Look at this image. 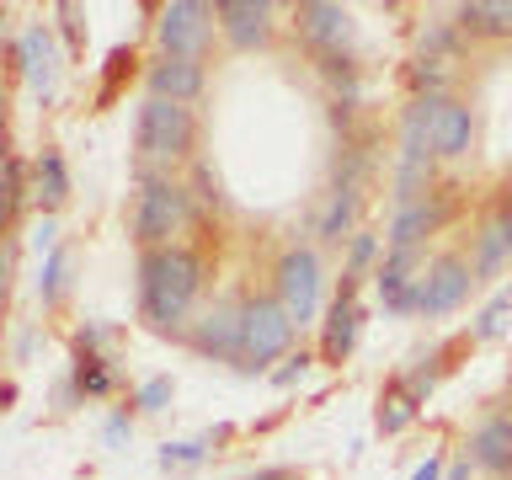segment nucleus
Wrapping results in <instances>:
<instances>
[{"label": "nucleus", "instance_id": "8", "mask_svg": "<svg viewBox=\"0 0 512 480\" xmlns=\"http://www.w3.org/2000/svg\"><path fill=\"white\" fill-rule=\"evenodd\" d=\"M6 64H11L16 80H27V86L48 102V96H54V80H59V70H64L54 22H27L16 38L6 43Z\"/></svg>", "mask_w": 512, "mask_h": 480}, {"label": "nucleus", "instance_id": "32", "mask_svg": "<svg viewBox=\"0 0 512 480\" xmlns=\"http://www.w3.org/2000/svg\"><path fill=\"white\" fill-rule=\"evenodd\" d=\"M320 363V352H310V347H299V352H288V358L278 363V368H272V384H278V390H294V384H304V379H310V368Z\"/></svg>", "mask_w": 512, "mask_h": 480}, {"label": "nucleus", "instance_id": "39", "mask_svg": "<svg viewBox=\"0 0 512 480\" xmlns=\"http://www.w3.org/2000/svg\"><path fill=\"white\" fill-rule=\"evenodd\" d=\"M448 475V464H443V454H427L422 464L411 470V480H443Z\"/></svg>", "mask_w": 512, "mask_h": 480}, {"label": "nucleus", "instance_id": "2", "mask_svg": "<svg viewBox=\"0 0 512 480\" xmlns=\"http://www.w3.org/2000/svg\"><path fill=\"white\" fill-rule=\"evenodd\" d=\"M192 224H198V208H192L187 176L134 166V208H128V235H134V246L139 251L182 246V235Z\"/></svg>", "mask_w": 512, "mask_h": 480}, {"label": "nucleus", "instance_id": "22", "mask_svg": "<svg viewBox=\"0 0 512 480\" xmlns=\"http://www.w3.org/2000/svg\"><path fill=\"white\" fill-rule=\"evenodd\" d=\"M464 43H470V38L459 32V22H454V16H448V22H443V16H432V22H422V27H416V54H422V59L459 64V59H464Z\"/></svg>", "mask_w": 512, "mask_h": 480}, {"label": "nucleus", "instance_id": "11", "mask_svg": "<svg viewBox=\"0 0 512 480\" xmlns=\"http://www.w3.org/2000/svg\"><path fill=\"white\" fill-rule=\"evenodd\" d=\"M459 208V192L454 187H438L427 192L422 203L411 208H395L390 214V230H384V251H427V235H438Z\"/></svg>", "mask_w": 512, "mask_h": 480}, {"label": "nucleus", "instance_id": "12", "mask_svg": "<svg viewBox=\"0 0 512 480\" xmlns=\"http://www.w3.org/2000/svg\"><path fill=\"white\" fill-rule=\"evenodd\" d=\"M358 283L352 272H342V288H336V299L326 304V320H320V363L326 368H342L352 358V347H358V331H363V299H358Z\"/></svg>", "mask_w": 512, "mask_h": 480}, {"label": "nucleus", "instance_id": "7", "mask_svg": "<svg viewBox=\"0 0 512 480\" xmlns=\"http://www.w3.org/2000/svg\"><path fill=\"white\" fill-rule=\"evenodd\" d=\"M214 27L219 16L208 0H171V6L155 11V43L160 54H176V59H208Z\"/></svg>", "mask_w": 512, "mask_h": 480}, {"label": "nucleus", "instance_id": "30", "mask_svg": "<svg viewBox=\"0 0 512 480\" xmlns=\"http://www.w3.org/2000/svg\"><path fill=\"white\" fill-rule=\"evenodd\" d=\"M384 262V235L379 230H358L347 240V267L342 272H352V278H368V267H379Z\"/></svg>", "mask_w": 512, "mask_h": 480}, {"label": "nucleus", "instance_id": "29", "mask_svg": "<svg viewBox=\"0 0 512 480\" xmlns=\"http://www.w3.org/2000/svg\"><path fill=\"white\" fill-rule=\"evenodd\" d=\"M507 315H512V283H502L486 304H480V315L470 320L464 336H470V342H496V336L507 331Z\"/></svg>", "mask_w": 512, "mask_h": 480}, {"label": "nucleus", "instance_id": "37", "mask_svg": "<svg viewBox=\"0 0 512 480\" xmlns=\"http://www.w3.org/2000/svg\"><path fill=\"white\" fill-rule=\"evenodd\" d=\"M59 246H64V240H59V219L38 214V224H32V251H38V256H54Z\"/></svg>", "mask_w": 512, "mask_h": 480}, {"label": "nucleus", "instance_id": "17", "mask_svg": "<svg viewBox=\"0 0 512 480\" xmlns=\"http://www.w3.org/2000/svg\"><path fill=\"white\" fill-rule=\"evenodd\" d=\"M470 267H475L480 283L512 267V203H496L491 214L475 224V235H470Z\"/></svg>", "mask_w": 512, "mask_h": 480}, {"label": "nucleus", "instance_id": "34", "mask_svg": "<svg viewBox=\"0 0 512 480\" xmlns=\"http://www.w3.org/2000/svg\"><path fill=\"white\" fill-rule=\"evenodd\" d=\"M54 16H59V22H54V32L64 38V54H80V48H86V22H80V16H86V11H80V6H70V0H59V6H54Z\"/></svg>", "mask_w": 512, "mask_h": 480}, {"label": "nucleus", "instance_id": "31", "mask_svg": "<svg viewBox=\"0 0 512 480\" xmlns=\"http://www.w3.org/2000/svg\"><path fill=\"white\" fill-rule=\"evenodd\" d=\"M171 395H176V379L171 374H155V379H144L134 395H128V406H134L139 416H160L171 406Z\"/></svg>", "mask_w": 512, "mask_h": 480}, {"label": "nucleus", "instance_id": "6", "mask_svg": "<svg viewBox=\"0 0 512 480\" xmlns=\"http://www.w3.org/2000/svg\"><path fill=\"white\" fill-rule=\"evenodd\" d=\"M272 294L288 315H294V326H310L320 315V304H326V267H320V251L315 246H288L278 262H272Z\"/></svg>", "mask_w": 512, "mask_h": 480}, {"label": "nucleus", "instance_id": "13", "mask_svg": "<svg viewBox=\"0 0 512 480\" xmlns=\"http://www.w3.org/2000/svg\"><path fill=\"white\" fill-rule=\"evenodd\" d=\"M214 16H219V38L235 54H262L278 38V6L272 0H214Z\"/></svg>", "mask_w": 512, "mask_h": 480}, {"label": "nucleus", "instance_id": "41", "mask_svg": "<svg viewBox=\"0 0 512 480\" xmlns=\"http://www.w3.org/2000/svg\"><path fill=\"white\" fill-rule=\"evenodd\" d=\"M470 475H475V464H470V459H454V464H448V475H443V480H470Z\"/></svg>", "mask_w": 512, "mask_h": 480}, {"label": "nucleus", "instance_id": "1", "mask_svg": "<svg viewBox=\"0 0 512 480\" xmlns=\"http://www.w3.org/2000/svg\"><path fill=\"white\" fill-rule=\"evenodd\" d=\"M208 288V251L203 246H166V251H139V320L155 336H171L182 342V331L192 326V310H198Z\"/></svg>", "mask_w": 512, "mask_h": 480}, {"label": "nucleus", "instance_id": "23", "mask_svg": "<svg viewBox=\"0 0 512 480\" xmlns=\"http://www.w3.org/2000/svg\"><path fill=\"white\" fill-rule=\"evenodd\" d=\"M427 251H384V262L374 267V294L390 304V299H400L406 288L416 283V272H422L427 262H422Z\"/></svg>", "mask_w": 512, "mask_h": 480}, {"label": "nucleus", "instance_id": "15", "mask_svg": "<svg viewBox=\"0 0 512 480\" xmlns=\"http://www.w3.org/2000/svg\"><path fill=\"white\" fill-rule=\"evenodd\" d=\"M464 459L491 480H512V411H486L480 416V422L470 427V443H464Z\"/></svg>", "mask_w": 512, "mask_h": 480}, {"label": "nucleus", "instance_id": "21", "mask_svg": "<svg viewBox=\"0 0 512 480\" xmlns=\"http://www.w3.org/2000/svg\"><path fill=\"white\" fill-rule=\"evenodd\" d=\"M70 384L86 400H107L118 395V368H112V352H70Z\"/></svg>", "mask_w": 512, "mask_h": 480}, {"label": "nucleus", "instance_id": "36", "mask_svg": "<svg viewBox=\"0 0 512 480\" xmlns=\"http://www.w3.org/2000/svg\"><path fill=\"white\" fill-rule=\"evenodd\" d=\"M107 347H112V326H102V320L75 326V347L70 352H107Z\"/></svg>", "mask_w": 512, "mask_h": 480}, {"label": "nucleus", "instance_id": "26", "mask_svg": "<svg viewBox=\"0 0 512 480\" xmlns=\"http://www.w3.org/2000/svg\"><path fill=\"white\" fill-rule=\"evenodd\" d=\"M70 272H75V246H59L54 256H43L38 262V304L43 310H59L64 294H70Z\"/></svg>", "mask_w": 512, "mask_h": 480}, {"label": "nucleus", "instance_id": "28", "mask_svg": "<svg viewBox=\"0 0 512 480\" xmlns=\"http://www.w3.org/2000/svg\"><path fill=\"white\" fill-rule=\"evenodd\" d=\"M416 411H422V406H416V400L406 395V384H400V374L390 379V384H384V390H379V411H374V427L384 432V438H400V432H406L411 422H416Z\"/></svg>", "mask_w": 512, "mask_h": 480}, {"label": "nucleus", "instance_id": "40", "mask_svg": "<svg viewBox=\"0 0 512 480\" xmlns=\"http://www.w3.org/2000/svg\"><path fill=\"white\" fill-rule=\"evenodd\" d=\"M32 347H38V331L22 326V331H16V363H27V358H32Z\"/></svg>", "mask_w": 512, "mask_h": 480}, {"label": "nucleus", "instance_id": "14", "mask_svg": "<svg viewBox=\"0 0 512 480\" xmlns=\"http://www.w3.org/2000/svg\"><path fill=\"white\" fill-rule=\"evenodd\" d=\"M144 91L160 96V102L192 107L208 91V59H176V54H160L155 48V59L144 64Z\"/></svg>", "mask_w": 512, "mask_h": 480}, {"label": "nucleus", "instance_id": "4", "mask_svg": "<svg viewBox=\"0 0 512 480\" xmlns=\"http://www.w3.org/2000/svg\"><path fill=\"white\" fill-rule=\"evenodd\" d=\"M294 315L278 304V294H246V336H240V363L235 374H272V363H283L294 352Z\"/></svg>", "mask_w": 512, "mask_h": 480}, {"label": "nucleus", "instance_id": "9", "mask_svg": "<svg viewBox=\"0 0 512 480\" xmlns=\"http://www.w3.org/2000/svg\"><path fill=\"white\" fill-rule=\"evenodd\" d=\"M288 16H294L288 27L299 32V43L310 48V54H358V48H352L358 22H352V11L336 6V0H299Z\"/></svg>", "mask_w": 512, "mask_h": 480}, {"label": "nucleus", "instance_id": "20", "mask_svg": "<svg viewBox=\"0 0 512 480\" xmlns=\"http://www.w3.org/2000/svg\"><path fill=\"white\" fill-rule=\"evenodd\" d=\"M358 219H363V192L331 187L326 208L315 214V240H326V246H347V240L358 235Z\"/></svg>", "mask_w": 512, "mask_h": 480}, {"label": "nucleus", "instance_id": "24", "mask_svg": "<svg viewBox=\"0 0 512 480\" xmlns=\"http://www.w3.org/2000/svg\"><path fill=\"white\" fill-rule=\"evenodd\" d=\"M448 358H454V342H438L432 352H416V363L400 374V384H406V395L416 406H427V395L438 390V379L448 374Z\"/></svg>", "mask_w": 512, "mask_h": 480}, {"label": "nucleus", "instance_id": "5", "mask_svg": "<svg viewBox=\"0 0 512 480\" xmlns=\"http://www.w3.org/2000/svg\"><path fill=\"white\" fill-rule=\"evenodd\" d=\"M240 336H246V288H230V294H214L208 310L192 315L182 347L203 363H240Z\"/></svg>", "mask_w": 512, "mask_h": 480}, {"label": "nucleus", "instance_id": "42", "mask_svg": "<svg viewBox=\"0 0 512 480\" xmlns=\"http://www.w3.org/2000/svg\"><path fill=\"white\" fill-rule=\"evenodd\" d=\"M502 203H512V182H507V198H502Z\"/></svg>", "mask_w": 512, "mask_h": 480}, {"label": "nucleus", "instance_id": "10", "mask_svg": "<svg viewBox=\"0 0 512 480\" xmlns=\"http://www.w3.org/2000/svg\"><path fill=\"white\" fill-rule=\"evenodd\" d=\"M475 267H470V256L464 251H438V256H427V267H422V315L427 320H438V315H454L464 299L475 294Z\"/></svg>", "mask_w": 512, "mask_h": 480}, {"label": "nucleus", "instance_id": "35", "mask_svg": "<svg viewBox=\"0 0 512 480\" xmlns=\"http://www.w3.org/2000/svg\"><path fill=\"white\" fill-rule=\"evenodd\" d=\"M123 75H134V48H112V59H107V75H102V91H96V102H112L123 86Z\"/></svg>", "mask_w": 512, "mask_h": 480}, {"label": "nucleus", "instance_id": "19", "mask_svg": "<svg viewBox=\"0 0 512 480\" xmlns=\"http://www.w3.org/2000/svg\"><path fill=\"white\" fill-rule=\"evenodd\" d=\"M454 22L470 43H512V0H464Z\"/></svg>", "mask_w": 512, "mask_h": 480}, {"label": "nucleus", "instance_id": "3", "mask_svg": "<svg viewBox=\"0 0 512 480\" xmlns=\"http://www.w3.org/2000/svg\"><path fill=\"white\" fill-rule=\"evenodd\" d=\"M192 160H198V112L144 96L134 112V166L176 176V166H192Z\"/></svg>", "mask_w": 512, "mask_h": 480}, {"label": "nucleus", "instance_id": "16", "mask_svg": "<svg viewBox=\"0 0 512 480\" xmlns=\"http://www.w3.org/2000/svg\"><path fill=\"white\" fill-rule=\"evenodd\" d=\"M475 107L464 102V96L443 91L438 102H432V150H438V160H464L475 150Z\"/></svg>", "mask_w": 512, "mask_h": 480}, {"label": "nucleus", "instance_id": "33", "mask_svg": "<svg viewBox=\"0 0 512 480\" xmlns=\"http://www.w3.org/2000/svg\"><path fill=\"white\" fill-rule=\"evenodd\" d=\"M208 438H192V443H166L160 448V470H198V464L208 459Z\"/></svg>", "mask_w": 512, "mask_h": 480}, {"label": "nucleus", "instance_id": "18", "mask_svg": "<svg viewBox=\"0 0 512 480\" xmlns=\"http://www.w3.org/2000/svg\"><path fill=\"white\" fill-rule=\"evenodd\" d=\"M32 203L48 219H59V208L70 203V166H64L59 144H43L38 160H32Z\"/></svg>", "mask_w": 512, "mask_h": 480}, {"label": "nucleus", "instance_id": "27", "mask_svg": "<svg viewBox=\"0 0 512 480\" xmlns=\"http://www.w3.org/2000/svg\"><path fill=\"white\" fill-rule=\"evenodd\" d=\"M187 192H192V208H198V224L219 219L224 208H230V198H224V182H219V171L208 166V160H192V166H187Z\"/></svg>", "mask_w": 512, "mask_h": 480}, {"label": "nucleus", "instance_id": "25", "mask_svg": "<svg viewBox=\"0 0 512 480\" xmlns=\"http://www.w3.org/2000/svg\"><path fill=\"white\" fill-rule=\"evenodd\" d=\"M27 208H38L32 203V160L22 155H6V235L16 240V230H22V219H27Z\"/></svg>", "mask_w": 512, "mask_h": 480}, {"label": "nucleus", "instance_id": "38", "mask_svg": "<svg viewBox=\"0 0 512 480\" xmlns=\"http://www.w3.org/2000/svg\"><path fill=\"white\" fill-rule=\"evenodd\" d=\"M134 416H139L134 406H118V411H112V416H107V422H102V438H107L112 448H118V443L128 438V432H134Z\"/></svg>", "mask_w": 512, "mask_h": 480}]
</instances>
